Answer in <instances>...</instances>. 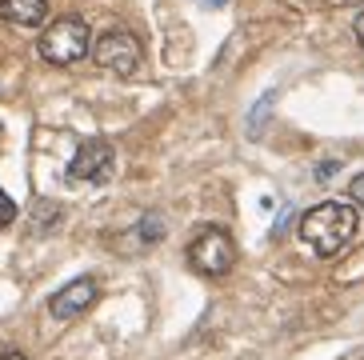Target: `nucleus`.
Here are the masks:
<instances>
[{
	"mask_svg": "<svg viewBox=\"0 0 364 360\" xmlns=\"http://www.w3.org/2000/svg\"><path fill=\"white\" fill-rule=\"evenodd\" d=\"M356 208L353 204H344V201H321V204H312L304 216H300L296 224V233H300V244L309 248L312 256H336L344 253L348 244H353L356 236Z\"/></svg>",
	"mask_w": 364,
	"mask_h": 360,
	"instance_id": "1",
	"label": "nucleus"
},
{
	"mask_svg": "<svg viewBox=\"0 0 364 360\" xmlns=\"http://www.w3.org/2000/svg\"><path fill=\"white\" fill-rule=\"evenodd\" d=\"M41 56L48 64H60V68H68V64L85 60L88 53H92V41H88V24L80 21V16H56L48 28L41 32Z\"/></svg>",
	"mask_w": 364,
	"mask_h": 360,
	"instance_id": "2",
	"label": "nucleus"
},
{
	"mask_svg": "<svg viewBox=\"0 0 364 360\" xmlns=\"http://www.w3.org/2000/svg\"><path fill=\"white\" fill-rule=\"evenodd\" d=\"M188 265L200 276H228L236 265V244L220 224H208L204 233H196V240L188 244Z\"/></svg>",
	"mask_w": 364,
	"mask_h": 360,
	"instance_id": "3",
	"label": "nucleus"
},
{
	"mask_svg": "<svg viewBox=\"0 0 364 360\" xmlns=\"http://www.w3.org/2000/svg\"><path fill=\"white\" fill-rule=\"evenodd\" d=\"M92 60L117 76H132L144 60V53H140V41L129 28H108L92 41Z\"/></svg>",
	"mask_w": 364,
	"mask_h": 360,
	"instance_id": "4",
	"label": "nucleus"
},
{
	"mask_svg": "<svg viewBox=\"0 0 364 360\" xmlns=\"http://www.w3.org/2000/svg\"><path fill=\"white\" fill-rule=\"evenodd\" d=\"M112 169H117V152H112V144L100 137L85 140L80 149H76V157L68 160V180H80V184H105L108 176H112Z\"/></svg>",
	"mask_w": 364,
	"mask_h": 360,
	"instance_id": "5",
	"label": "nucleus"
},
{
	"mask_svg": "<svg viewBox=\"0 0 364 360\" xmlns=\"http://www.w3.org/2000/svg\"><path fill=\"white\" fill-rule=\"evenodd\" d=\"M92 300H97V280H92V276H76V280H68L60 292H53L48 312H53L56 320H73V317H80L85 308H92Z\"/></svg>",
	"mask_w": 364,
	"mask_h": 360,
	"instance_id": "6",
	"label": "nucleus"
},
{
	"mask_svg": "<svg viewBox=\"0 0 364 360\" xmlns=\"http://www.w3.org/2000/svg\"><path fill=\"white\" fill-rule=\"evenodd\" d=\"M48 16V0H0V21L21 24V28H36Z\"/></svg>",
	"mask_w": 364,
	"mask_h": 360,
	"instance_id": "7",
	"label": "nucleus"
},
{
	"mask_svg": "<svg viewBox=\"0 0 364 360\" xmlns=\"http://www.w3.org/2000/svg\"><path fill=\"white\" fill-rule=\"evenodd\" d=\"M136 236H140V244H156V240L164 236V224H161V216H156V212H149V216L140 221Z\"/></svg>",
	"mask_w": 364,
	"mask_h": 360,
	"instance_id": "8",
	"label": "nucleus"
},
{
	"mask_svg": "<svg viewBox=\"0 0 364 360\" xmlns=\"http://www.w3.org/2000/svg\"><path fill=\"white\" fill-rule=\"evenodd\" d=\"M16 221V204H12V196L4 189H0V228H9V224Z\"/></svg>",
	"mask_w": 364,
	"mask_h": 360,
	"instance_id": "9",
	"label": "nucleus"
},
{
	"mask_svg": "<svg viewBox=\"0 0 364 360\" xmlns=\"http://www.w3.org/2000/svg\"><path fill=\"white\" fill-rule=\"evenodd\" d=\"M348 192H353V201L364 208V172H356V176H353V184H348Z\"/></svg>",
	"mask_w": 364,
	"mask_h": 360,
	"instance_id": "10",
	"label": "nucleus"
},
{
	"mask_svg": "<svg viewBox=\"0 0 364 360\" xmlns=\"http://www.w3.org/2000/svg\"><path fill=\"white\" fill-rule=\"evenodd\" d=\"M353 32H356V44H360V48H364V12H360V16H356Z\"/></svg>",
	"mask_w": 364,
	"mask_h": 360,
	"instance_id": "11",
	"label": "nucleus"
},
{
	"mask_svg": "<svg viewBox=\"0 0 364 360\" xmlns=\"http://www.w3.org/2000/svg\"><path fill=\"white\" fill-rule=\"evenodd\" d=\"M336 169H341V160H332V164H321V180H328Z\"/></svg>",
	"mask_w": 364,
	"mask_h": 360,
	"instance_id": "12",
	"label": "nucleus"
},
{
	"mask_svg": "<svg viewBox=\"0 0 364 360\" xmlns=\"http://www.w3.org/2000/svg\"><path fill=\"white\" fill-rule=\"evenodd\" d=\"M0 360H28V356H24V352H4Z\"/></svg>",
	"mask_w": 364,
	"mask_h": 360,
	"instance_id": "13",
	"label": "nucleus"
},
{
	"mask_svg": "<svg viewBox=\"0 0 364 360\" xmlns=\"http://www.w3.org/2000/svg\"><path fill=\"white\" fill-rule=\"evenodd\" d=\"M208 4H228V0H208Z\"/></svg>",
	"mask_w": 364,
	"mask_h": 360,
	"instance_id": "14",
	"label": "nucleus"
}]
</instances>
